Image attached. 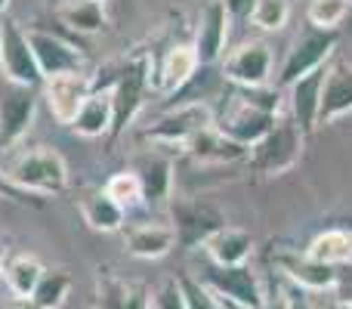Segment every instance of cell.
<instances>
[{
  "label": "cell",
  "instance_id": "6da1fadb",
  "mask_svg": "<svg viewBox=\"0 0 352 309\" xmlns=\"http://www.w3.org/2000/svg\"><path fill=\"white\" fill-rule=\"evenodd\" d=\"M3 176L25 195H62L68 189V167L65 158L53 149L41 146L31 149V152L16 155L10 164H6Z\"/></svg>",
  "mask_w": 352,
  "mask_h": 309
},
{
  "label": "cell",
  "instance_id": "7a4b0ae2",
  "mask_svg": "<svg viewBox=\"0 0 352 309\" xmlns=\"http://www.w3.org/2000/svg\"><path fill=\"white\" fill-rule=\"evenodd\" d=\"M303 140L306 136L300 134V127L294 124V118H278L275 127L269 130L256 146L248 149L244 161L263 176L287 173V170L303 158Z\"/></svg>",
  "mask_w": 352,
  "mask_h": 309
},
{
  "label": "cell",
  "instance_id": "3957f363",
  "mask_svg": "<svg viewBox=\"0 0 352 309\" xmlns=\"http://www.w3.org/2000/svg\"><path fill=\"white\" fill-rule=\"evenodd\" d=\"M148 84H152V59H148V53H136L118 72L115 84H111V111H115L111 134L115 136H121L133 124V118L140 115Z\"/></svg>",
  "mask_w": 352,
  "mask_h": 309
},
{
  "label": "cell",
  "instance_id": "277c9868",
  "mask_svg": "<svg viewBox=\"0 0 352 309\" xmlns=\"http://www.w3.org/2000/svg\"><path fill=\"white\" fill-rule=\"evenodd\" d=\"M334 47H337V31H318V28L309 25V28L294 41V47L287 50V59L278 72V90L291 87L294 81H300L303 74L328 65Z\"/></svg>",
  "mask_w": 352,
  "mask_h": 309
},
{
  "label": "cell",
  "instance_id": "5b68a950",
  "mask_svg": "<svg viewBox=\"0 0 352 309\" xmlns=\"http://www.w3.org/2000/svg\"><path fill=\"white\" fill-rule=\"evenodd\" d=\"M173 213V232H176V244L182 251H192L198 244H204L213 232H219L226 226V217L219 207H213L210 201L201 198H179L170 207Z\"/></svg>",
  "mask_w": 352,
  "mask_h": 309
},
{
  "label": "cell",
  "instance_id": "8992f818",
  "mask_svg": "<svg viewBox=\"0 0 352 309\" xmlns=\"http://www.w3.org/2000/svg\"><path fill=\"white\" fill-rule=\"evenodd\" d=\"M275 121H278V115H269V111L256 109L254 103H248L241 93H232V99H229V105H226L223 118H219L213 127H217L226 140L235 142V146L250 149V146H256V142H260L263 136L275 127Z\"/></svg>",
  "mask_w": 352,
  "mask_h": 309
},
{
  "label": "cell",
  "instance_id": "52a82bcc",
  "mask_svg": "<svg viewBox=\"0 0 352 309\" xmlns=\"http://www.w3.org/2000/svg\"><path fill=\"white\" fill-rule=\"evenodd\" d=\"M201 281H204L217 297L229 300V303L238 306V309H263L266 306L263 285L248 263H244V266H213L210 263Z\"/></svg>",
  "mask_w": 352,
  "mask_h": 309
},
{
  "label": "cell",
  "instance_id": "ba28073f",
  "mask_svg": "<svg viewBox=\"0 0 352 309\" xmlns=\"http://www.w3.org/2000/svg\"><path fill=\"white\" fill-rule=\"evenodd\" d=\"M0 72L6 81L22 87H41L43 74L37 68V59L31 53V43L25 31L10 19H0Z\"/></svg>",
  "mask_w": 352,
  "mask_h": 309
},
{
  "label": "cell",
  "instance_id": "9c48e42d",
  "mask_svg": "<svg viewBox=\"0 0 352 309\" xmlns=\"http://www.w3.org/2000/svg\"><path fill=\"white\" fill-rule=\"evenodd\" d=\"M213 127V111L207 103H182L170 109L167 115H161L152 127L146 130V140L158 142V146H176L179 149L188 136L201 134V130Z\"/></svg>",
  "mask_w": 352,
  "mask_h": 309
},
{
  "label": "cell",
  "instance_id": "30bf717a",
  "mask_svg": "<svg viewBox=\"0 0 352 309\" xmlns=\"http://www.w3.org/2000/svg\"><path fill=\"white\" fill-rule=\"evenodd\" d=\"M34 87L6 81V87L0 90V149H12L16 142H22V136L34 124Z\"/></svg>",
  "mask_w": 352,
  "mask_h": 309
},
{
  "label": "cell",
  "instance_id": "8fae6325",
  "mask_svg": "<svg viewBox=\"0 0 352 309\" xmlns=\"http://www.w3.org/2000/svg\"><path fill=\"white\" fill-rule=\"evenodd\" d=\"M41 87H43V96H47L50 115H53L59 124H65V127H72L74 118H78L80 109H84V103L90 99V93L96 90L90 74H84V72L56 74V78L43 81Z\"/></svg>",
  "mask_w": 352,
  "mask_h": 309
},
{
  "label": "cell",
  "instance_id": "7c38bea8",
  "mask_svg": "<svg viewBox=\"0 0 352 309\" xmlns=\"http://www.w3.org/2000/svg\"><path fill=\"white\" fill-rule=\"evenodd\" d=\"M269 72H272V50L263 41H248L238 50H232L223 59V74L238 84V90H254V87L269 84Z\"/></svg>",
  "mask_w": 352,
  "mask_h": 309
},
{
  "label": "cell",
  "instance_id": "4fadbf2b",
  "mask_svg": "<svg viewBox=\"0 0 352 309\" xmlns=\"http://www.w3.org/2000/svg\"><path fill=\"white\" fill-rule=\"evenodd\" d=\"M25 37H28V43H31V53H34L43 81L56 78V74H68V72H84V56H80V50H74L72 43L62 41L59 34L43 31V28H28Z\"/></svg>",
  "mask_w": 352,
  "mask_h": 309
},
{
  "label": "cell",
  "instance_id": "5bb4252c",
  "mask_svg": "<svg viewBox=\"0 0 352 309\" xmlns=\"http://www.w3.org/2000/svg\"><path fill=\"white\" fill-rule=\"evenodd\" d=\"M324 78H328V65L303 74L300 81H294V84L287 87V90H291V118L303 136H312L318 130V105H322Z\"/></svg>",
  "mask_w": 352,
  "mask_h": 309
},
{
  "label": "cell",
  "instance_id": "9a60e30c",
  "mask_svg": "<svg viewBox=\"0 0 352 309\" xmlns=\"http://www.w3.org/2000/svg\"><path fill=\"white\" fill-rule=\"evenodd\" d=\"M229 10L223 6V0H210L201 12L198 34H195V56L201 65H213L219 56L226 53V37H229Z\"/></svg>",
  "mask_w": 352,
  "mask_h": 309
},
{
  "label": "cell",
  "instance_id": "2e32d148",
  "mask_svg": "<svg viewBox=\"0 0 352 309\" xmlns=\"http://www.w3.org/2000/svg\"><path fill=\"white\" fill-rule=\"evenodd\" d=\"M275 266L297 288H303V291H334L337 269L324 266V263H316L306 251L303 254H300V251H278V254H275Z\"/></svg>",
  "mask_w": 352,
  "mask_h": 309
},
{
  "label": "cell",
  "instance_id": "e0dca14e",
  "mask_svg": "<svg viewBox=\"0 0 352 309\" xmlns=\"http://www.w3.org/2000/svg\"><path fill=\"white\" fill-rule=\"evenodd\" d=\"M352 111V68L346 62H331L328 78L322 87V105H318V127L334 124L337 118Z\"/></svg>",
  "mask_w": 352,
  "mask_h": 309
},
{
  "label": "cell",
  "instance_id": "ac0fdd59",
  "mask_svg": "<svg viewBox=\"0 0 352 309\" xmlns=\"http://www.w3.org/2000/svg\"><path fill=\"white\" fill-rule=\"evenodd\" d=\"M124 248L140 260H158L176 248V232L170 223H133L124 229Z\"/></svg>",
  "mask_w": 352,
  "mask_h": 309
},
{
  "label": "cell",
  "instance_id": "d6986e66",
  "mask_svg": "<svg viewBox=\"0 0 352 309\" xmlns=\"http://www.w3.org/2000/svg\"><path fill=\"white\" fill-rule=\"evenodd\" d=\"M179 149L201 164H229V161H241V158L248 155V149L226 140L217 127H207V130H201V134L188 136Z\"/></svg>",
  "mask_w": 352,
  "mask_h": 309
},
{
  "label": "cell",
  "instance_id": "ffe728a7",
  "mask_svg": "<svg viewBox=\"0 0 352 309\" xmlns=\"http://www.w3.org/2000/svg\"><path fill=\"white\" fill-rule=\"evenodd\" d=\"M204 251L210 257L213 266H244L254 251V238L250 232L235 229V226H223L204 242Z\"/></svg>",
  "mask_w": 352,
  "mask_h": 309
},
{
  "label": "cell",
  "instance_id": "44dd1931",
  "mask_svg": "<svg viewBox=\"0 0 352 309\" xmlns=\"http://www.w3.org/2000/svg\"><path fill=\"white\" fill-rule=\"evenodd\" d=\"M201 62L195 56V47L188 43H176L164 53V59L158 62V90L161 93H176L198 74Z\"/></svg>",
  "mask_w": 352,
  "mask_h": 309
},
{
  "label": "cell",
  "instance_id": "7402d4cb",
  "mask_svg": "<svg viewBox=\"0 0 352 309\" xmlns=\"http://www.w3.org/2000/svg\"><path fill=\"white\" fill-rule=\"evenodd\" d=\"M115 127V111H111V87L109 90H93L90 99L84 103L80 115L74 118L72 130L78 136H87V140H96V136L111 134Z\"/></svg>",
  "mask_w": 352,
  "mask_h": 309
},
{
  "label": "cell",
  "instance_id": "603a6c76",
  "mask_svg": "<svg viewBox=\"0 0 352 309\" xmlns=\"http://www.w3.org/2000/svg\"><path fill=\"white\" fill-rule=\"evenodd\" d=\"M306 254L316 263H324V266H346V263H352V235L340 226L324 229L309 242Z\"/></svg>",
  "mask_w": 352,
  "mask_h": 309
},
{
  "label": "cell",
  "instance_id": "cb8c5ba5",
  "mask_svg": "<svg viewBox=\"0 0 352 309\" xmlns=\"http://www.w3.org/2000/svg\"><path fill=\"white\" fill-rule=\"evenodd\" d=\"M80 217H84V223L96 232H121L127 211L99 189V192L87 195V198L80 201Z\"/></svg>",
  "mask_w": 352,
  "mask_h": 309
},
{
  "label": "cell",
  "instance_id": "d4e9b609",
  "mask_svg": "<svg viewBox=\"0 0 352 309\" xmlns=\"http://www.w3.org/2000/svg\"><path fill=\"white\" fill-rule=\"evenodd\" d=\"M56 19H59L65 28L78 31V34H96V31L105 28V10L96 0H65L56 10Z\"/></svg>",
  "mask_w": 352,
  "mask_h": 309
},
{
  "label": "cell",
  "instance_id": "484cf974",
  "mask_svg": "<svg viewBox=\"0 0 352 309\" xmlns=\"http://www.w3.org/2000/svg\"><path fill=\"white\" fill-rule=\"evenodd\" d=\"M43 273H47V269L41 266V260H37V257H28V254L10 257L3 266L6 285H10V291L16 294L19 300H31V294H34L37 281L43 279Z\"/></svg>",
  "mask_w": 352,
  "mask_h": 309
},
{
  "label": "cell",
  "instance_id": "4316f807",
  "mask_svg": "<svg viewBox=\"0 0 352 309\" xmlns=\"http://www.w3.org/2000/svg\"><path fill=\"white\" fill-rule=\"evenodd\" d=\"M170 161L161 155H148L140 161V167H133V173L140 176L142 182V192H146V201H161L167 192H170V182H173V173H170Z\"/></svg>",
  "mask_w": 352,
  "mask_h": 309
},
{
  "label": "cell",
  "instance_id": "83f0119b",
  "mask_svg": "<svg viewBox=\"0 0 352 309\" xmlns=\"http://www.w3.org/2000/svg\"><path fill=\"white\" fill-rule=\"evenodd\" d=\"M68 291H72V275H68V269H47L43 279L37 281L34 294H31V303L37 309H59L65 303Z\"/></svg>",
  "mask_w": 352,
  "mask_h": 309
},
{
  "label": "cell",
  "instance_id": "f1b7e54d",
  "mask_svg": "<svg viewBox=\"0 0 352 309\" xmlns=\"http://www.w3.org/2000/svg\"><path fill=\"white\" fill-rule=\"evenodd\" d=\"M102 192L109 195L111 201H118V204L127 211V207H136L146 201V192H142V182L140 176L133 173V170H118L115 176H109V182L102 186Z\"/></svg>",
  "mask_w": 352,
  "mask_h": 309
},
{
  "label": "cell",
  "instance_id": "f546056e",
  "mask_svg": "<svg viewBox=\"0 0 352 309\" xmlns=\"http://www.w3.org/2000/svg\"><path fill=\"white\" fill-rule=\"evenodd\" d=\"M349 0H309L306 19L318 31H337V25L349 16Z\"/></svg>",
  "mask_w": 352,
  "mask_h": 309
},
{
  "label": "cell",
  "instance_id": "4dcf8cb0",
  "mask_svg": "<svg viewBox=\"0 0 352 309\" xmlns=\"http://www.w3.org/2000/svg\"><path fill=\"white\" fill-rule=\"evenodd\" d=\"M248 19L260 31H281L291 19V0H256Z\"/></svg>",
  "mask_w": 352,
  "mask_h": 309
},
{
  "label": "cell",
  "instance_id": "1f68e13d",
  "mask_svg": "<svg viewBox=\"0 0 352 309\" xmlns=\"http://www.w3.org/2000/svg\"><path fill=\"white\" fill-rule=\"evenodd\" d=\"M176 285H179V291H182L186 309H223L219 297L201 279H192V275H176Z\"/></svg>",
  "mask_w": 352,
  "mask_h": 309
},
{
  "label": "cell",
  "instance_id": "d6a6232c",
  "mask_svg": "<svg viewBox=\"0 0 352 309\" xmlns=\"http://www.w3.org/2000/svg\"><path fill=\"white\" fill-rule=\"evenodd\" d=\"M124 297H127V281L115 279V275H99V288H96V303L99 309H121Z\"/></svg>",
  "mask_w": 352,
  "mask_h": 309
},
{
  "label": "cell",
  "instance_id": "836d02e7",
  "mask_svg": "<svg viewBox=\"0 0 352 309\" xmlns=\"http://www.w3.org/2000/svg\"><path fill=\"white\" fill-rule=\"evenodd\" d=\"M121 309H152V291L142 281H127V297Z\"/></svg>",
  "mask_w": 352,
  "mask_h": 309
},
{
  "label": "cell",
  "instance_id": "e575fe53",
  "mask_svg": "<svg viewBox=\"0 0 352 309\" xmlns=\"http://www.w3.org/2000/svg\"><path fill=\"white\" fill-rule=\"evenodd\" d=\"M155 306L158 309H186V300H182V291H179V285H176V279L161 285L158 297H155Z\"/></svg>",
  "mask_w": 352,
  "mask_h": 309
},
{
  "label": "cell",
  "instance_id": "d590c367",
  "mask_svg": "<svg viewBox=\"0 0 352 309\" xmlns=\"http://www.w3.org/2000/svg\"><path fill=\"white\" fill-rule=\"evenodd\" d=\"M334 300H337V303H349L352 306V263H346V266H337Z\"/></svg>",
  "mask_w": 352,
  "mask_h": 309
},
{
  "label": "cell",
  "instance_id": "8d00e7d4",
  "mask_svg": "<svg viewBox=\"0 0 352 309\" xmlns=\"http://www.w3.org/2000/svg\"><path fill=\"white\" fill-rule=\"evenodd\" d=\"M254 3L256 0H223V6L229 10L232 19H248L250 10H254Z\"/></svg>",
  "mask_w": 352,
  "mask_h": 309
},
{
  "label": "cell",
  "instance_id": "74e56055",
  "mask_svg": "<svg viewBox=\"0 0 352 309\" xmlns=\"http://www.w3.org/2000/svg\"><path fill=\"white\" fill-rule=\"evenodd\" d=\"M0 195H3V198H12V201H28L22 192H19L16 186H12L10 180H6V176H3V170H0Z\"/></svg>",
  "mask_w": 352,
  "mask_h": 309
},
{
  "label": "cell",
  "instance_id": "f35d334b",
  "mask_svg": "<svg viewBox=\"0 0 352 309\" xmlns=\"http://www.w3.org/2000/svg\"><path fill=\"white\" fill-rule=\"evenodd\" d=\"M287 309H312V306L303 294H294V297H287Z\"/></svg>",
  "mask_w": 352,
  "mask_h": 309
},
{
  "label": "cell",
  "instance_id": "ab89813d",
  "mask_svg": "<svg viewBox=\"0 0 352 309\" xmlns=\"http://www.w3.org/2000/svg\"><path fill=\"white\" fill-rule=\"evenodd\" d=\"M337 223H340V229H346L352 235V213H349V217H343V220H337Z\"/></svg>",
  "mask_w": 352,
  "mask_h": 309
},
{
  "label": "cell",
  "instance_id": "60d3db41",
  "mask_svg": "<svg viewBox=\"0 0 352 309\" xmlns=\"http://www.w3.org/2000/svg\"><path fill=\"white\" fill-rule=\"evenodd\" d=\"M10 309H37L34 303H31V300H19L16 306H10Z\"/></svg>",
  "mask_w": 352,
  "mask_h": 309
},
{
  "label": "cell",
  "instance_id": "b9f144b4",
  "mask_svg": "<svg viewBox=\"0 0 352 309\" xmlns=\"http://www.w3.org/2000/svg\"><path fill=\"white\" fill-rule=\"evenodd\" d=\"M331 309H352L349 303H337V300H334V306H331Z\"/></svg>",
  "mask_w": 352,
  "mask_h": 309
},
{
  "label": "cell",
  "instance_id": "7bdbcfd3",
  "mask_svg": "<svg viewBox=\"0 0 352 309\" xmlns=\"http://www.w3.org/2000/svg\"><path fill=\"white\" fill-rule=\"evenodd\" d=\"M6 6H10V0H0V16L6 12Z\"/></svg>",
  "mask_w": 352,
  "mask_h": 309
},
{
  "label": "cell",
  "instance_id": "ee69618b",
  "mask_svg": "<svg viewBox=\"0 0 352 309\" xmlns=\"http://www.w3.org/2000/svg\"><path fill=\"white\" fill-rule=\"evenodd\" d=\"M3 266H6V260H3V251H0V275H3Z\"/></svg>",
  "mask_w": 352,
  "mask_h": 309
},
{
  "label": "cell",
  "instance_id": "f6af8a7d",
  "mask_svg": "<svg viewBox=\"0 0 352 309\" xmlns=\"http://www.w3.org/2000/svg\"><path fill=\"white\" fill-rule=\"evenodd\" d=\"M96 3H105V0H96Z\"/></svg>",
  "mask_w": 352,
  "mask_h": 309
},
{
  "label": "cell",
  "instance_id": "bcb514c9",
  "mask_svg": "<svg viewBox=\"0 0 352 309\" xmlns=\"http://www.w3.org/2000/svg\"><path fill=\"white\" fill-rule=\"evenodd\" d=\"M349 3H352V0H349Z\"/></svg>",
  "mask_w": 352,
  "mask_h": 309
},
{
  "label": "cell",
  "instance_id": "7dc6e473",
  "mask_svg": "<svg viewBox=\"0 0 352 309\" xmlns=\"http://www.w3.org/2000/svg\"><path fill=\"white\" fill-rule=\"evenodd\" d=\"M223 309H226V306H223Z\"/></svg>",
  "mask_w": 352,
  "mask_h": 309
}]
</instances>
